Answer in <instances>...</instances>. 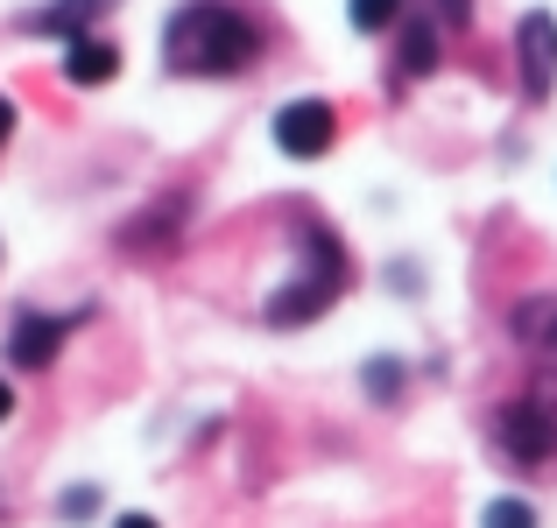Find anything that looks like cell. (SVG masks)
Instances as JSON below:
<instances>
[{"label": "cell", "instance_id": "5b68a950", "mask_svg": "<svg viewBox=\"0 0 557 528\" xmlns=\"http://www.w3.org/2000/svg\"><path fill=\"white\" fill-rule=\"evenodd\" d=\"M516 56H522V92L544 99L550 85H557V22H550L544 8L522 14V28H516Z\"/></svg>", "mask_w": 557, "mask_h": 528}, {"label": "cell", "instance_id": "7a4b0ae2", "mask_svg": "<svg viewBox=\"0 0 557 528\" xmlns=\"http://www.w3.org/2000/svg\"><path fill=\"white\" fill-rule=\"evenodd\" d=\"M297 247H304V275L269 297V325H311V317L346 289V254H339V240H332L325 226H304Z\"/></svg>", "mask_w": 557, "mask_h": 528}, {"label": "cell", "instance_id": "52a82bcc", "mask_svg": "<svg viewBox=\"0 0 557 528\" xmlns=\"http://www.w3.org/2000/svg\"><path fill=\"white\" fill-rule=\"evenodd\" d=\"M113 71H121V50H113L107 36L71 42V56H64V78H71V85H107Z\"/></svg>", "mask_w": 557, "mask_h": 528}, {"label": "cell", "instance_id": "7c38bea8", "mask_svg": "<svg viewBox=\"0 0 557 528\" xmlns=\"http://www.w3.org/2000/svg\"><path fill=\"white\" fill-rule=\"evenodd\" d=\"M368 388L381 394V402H388V388H403V366H388V360H374V366H368Z\"/></svg>", "mask_w": 557, "mask_h": 528}, {"label": "cell", "instance_id": "30bf717a", "mask_svg": "<svg viewBox=\"0 0 557 528\" xmlns=\"http://www.w3.org/2000/svg\"><path fill=\"white\" fill-rule=\"evenodd\" d=\"M346 14H354V28H395L403 22V0H346Z\"/></svg>", "mask_w": 557, "mask_h": 528}, {"label": "cell", "instance_id": "277c9868", "mask_svg": "<svg viewBox=\"0 0 557 528\" xmlns=\"http://www.w3.org/2000/svg\"><path fill=\"white\" fill-rule=\"evenodd\" d=\"M502 451L516 465H544L557 451V408L544 402H508L502 408Z\"/></svg>", "mask_w": 557, "mask_h": 528}, {"label": "cell", "instance_id": "ba28073f", "mask_svg": "<svg viewBox=\"0 0 557 528\" xmlns=\"http://www.w3.org/2000/svg\"><path fill=\"white\" fill-rule=\"evenodd\" d=\"M113 0H57V8H42L28 28H50V36H71V42H85V22L92 14H107Z\"/></svg>", "mask_w": 557, "mask_h": 528}, {"label": "cell", "instance_id": "8fae6325", "mask_svg": "<svg viewBox=\"0 0 557 528\" xmlns=\"http://www.w3.org/2000/svg\"><path fill=\"white\" fill-rule=\"evenodd\" d=\"M480 528H536V507H530V501H494Z\"/></svg>", "mask_w": 557, "mask_h": 528}, {"label": "cell", "instance_id": "9c48e42d", "mask_svg": "<svg viewBox=\"0 0 557 528\" xmlns=\"http://www.w3.org/2000/svg\"><path fill=\"white\" fill-rule=\"evenodd\" d=\"M395 64H403L409 78L437 71V22H403V50H395Z\"/></svg>", "mask_w": 557, "mask_h": 528}, {"label": "cell", "instance_id": "6da1fadb", "mask_svg": "<svg viewBox=\"0 0 557 528\" xmlns=\"http://www.w3.org/2000/svg\"><path fill=\"white\" fill-rule=\"evenodd\" d=\"M261 56V22L233 0H190L163 28V64L177 78H233Z\"/></svg>", "mask_w": 557, "mask_h": 528}, {"label": "cell", "instance_id": "2e32d148", "mask_svg": "<svg viewBox=\"0 0 557 528\" xmlns=\"http://www.w3.org/2000/svg\"><path fill=\"white\" fill-rule=\"evenodd\" d=\"M113 528H156V521H149V515H121Z\"/></svg>", "mask_w": 557, "mask_h": 528}, {"label": "cell", "instance_id": "5bb4252c", "mask_svg": "<svg viewBox=\"0 0 557 528\" xmlns=\"http://www.w3.org/2000/svg\"><path fill=\"white\" fill-rule=\"evenodd\" d=\"M8 135H14V106L0 99V149H8Z\"/></svg>", "mask_w": 557, "mask_h": 528}, {"label": "cell", "instance_id": "9a60e30c", "mask_svg": "<svg viewBox=\"0 0 557 528\" xmlns=\"http://www.w3.org/2000/svg\"><path fill=\"white\" fill-rule=\"evenodd\" d=\"M14 416V388H8V380H0V423H8Z\"/></svg>", "mask_w": 557, "mask_h": 528}, {"label": "cell", "instance_id": "4fadbf2b", "mask_svg": "<svg viewBox=\"0 0 557 528\" xmlns=\"http://www.w3.org/2000/svg\"><path fill=\"white\" fill-rule=\"evenodd\" d=\"M437 8H445L451 22H466V14H473V0H437Z\"/></svg>", "mask_w": 557, "mask_h": 528}, {"label": "cell", "instance_id": "8992f818", "mask_svg": "<svg viewBox=\"0 0 557 528\" xmlns=\"http://www.w3.org/2000/svg\"><path fill=\"white\" fill-rule=\"evenodd\" d=\"M57 345H64V325L57 317H14V331H8V360L14 366H50L57 360Z\"/></svg>", "mask_w": 557, "mask_h": 528}, {"label": "cell", "instance_id": "e0dca14e", "mask_svg": "<svg viewBox=\"0 0 557 528\" xmlns=\"http://www.w3.org/2000/svg\"><path fill=\"white\" fill-rule=\"evenodd\" d=\"M544 339H550V345H557V317H550V331H544Z\"/></svg>", "mask_w": 557, "mask_h": 528}, {"label": "cell", "instance_id": "3957f363", "mask_svg": "<svg viewBox=\"0 0 557 528\" xmlns=\"http://www.w3.org/2000/svg\"><path fill=\"white\" fill-rule=\"evenodd\" d=\"M332 135H339V113H332L325 99H289V106L275 113V149L297 155V163L325 155V149H332Z\"/></svg>", "mask_w": 557, "mask_h": 528}]
</instances>
